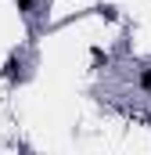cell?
<instances>
[{
  "instance_id": "cell-1",
  "label": "cell",
  "mask_w": 151,
  "mask_h": 155,
  "mask_svg": "<svg viewBox=\"0 0 151 155\" xmlns=\"http://www.w3.org/2000/svg\"><path fill=\"white\" fill-rule=\"evenodd\" d=\"M18 76V58H11V61H7V79H14Z\"/></svg>"
},
{
  "instance_id": "cell-2",
  "label": "cell",
  "mask_w": 151,
  "mask_h": 155,
  "mask_svg": "<svg viewBox=\"0 0 151 155\" xmlns=\"http://www.w3.org/2000/svg\"><path fill=\"white\" fill-rule=\"evenodd\" d=\"M140 87H144V90H148V94H151V69H148V72H144V76H140Z\"/></svg>"
},
{
  "instance_id": "cell-3",
  "label": "cell",
  "mask_w": 151,
  "mask_h": 155,
  "mask_svg": "<svg viewBox=\"0 0 151 155\" xmlns=\"http://www.w3.org/2000/svg\"><path fill=\"white\" fill-rule=\"evenodd\" d=\"M18 7H22V11H29V7H33V0H18Z\"/></svg>"
}]
</instances>
